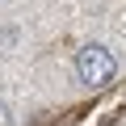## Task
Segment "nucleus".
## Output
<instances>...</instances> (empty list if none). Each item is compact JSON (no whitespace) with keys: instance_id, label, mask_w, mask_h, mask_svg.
<instances>
[{"instance_id":"nucleus-1","label":"nucleus","mask_w":126,"mask_h":126,"mask_svg":"<svg viewBox=\"0 0 126 126\" xmlns=\"http://www.w3.org/2000/svg\"><path fill=\"white\" fill-rule=\"evenodd\" d=\"M76 76H80V84H88V88H105V84L118 76V59H113V50L101 46V42L80 46V50H76Z\"/></svg>"},{"instance_id":"nucleus-2","label":"nucleus","mask_w":126,"mask_h":126,"mask_svg":"<svg viewBox=\"0 0 126 126\" xmlns=\"http://www.w3.org/2000/svg\"><path fill=\"white\" fill-rule=\"evenodd\" d=\"M17 42H21V30L17 25H0V55L17 50Z\"/></svg>"},{"instance_id":"nucleus-3","label":"nucleus","mask_w":126,"mask_h":126,"mask_svg":"<svg viewBox=\"0 0 126 126\" xmlns=\"http://www.w3.org/2000/svg\"><path fill=\"white\" fill-rule=\"evenodd\" d=\"M17 122V113H13V105L4 101V97H0V126H13Z\"/></svg>"},{"instance_id":"nucleus-4","label":"nucleus","mask_w":126,"mask_h":126,"mask_svg":"<svg viewBox=\"0 0 126 126\" xmlns=\"http://www.w3.org/2000/svg\"><path fill=\"white\" fill-rule=\"evenodd\" d=\"M122 30H126V17H122Z\"/></svg>"}]
</instances>
